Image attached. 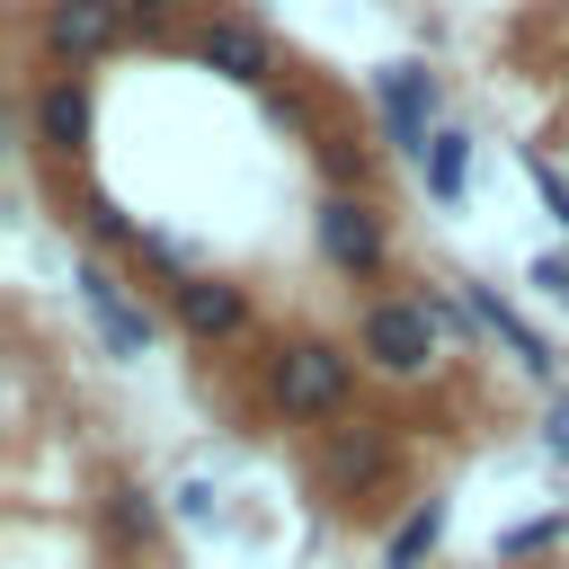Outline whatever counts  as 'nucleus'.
I'll list each match as a JSON object with an SVG mask.
<instances>
[{"instance_id":"f257e3e1","label":"nucleus","mask_w":569,"mask_h":569,"mask_svg":"<svg viewBox=\"0 0 569 569\" xmlns=\"http://www.w3.org/2000/svg\"><path fill=\"white\" fill-rule=\"evenodd\" d=\"M356 356H365V373H382V382H427L436 356H445L436 302H427V293H373V302L356 311Z\"/></svg>"},{"instance_id":"f03ea898","label":"nucleus","mask_w":569,"mask_h":569,"mask_svg":"<svg viewBox=\"0 0 569 569\" xmlns=\"http://www.w3.org/2000/svg\"><path fill=\"white\" fill-rule=\"evenodd\" d=\"M356 373H365L356 347L302 329V338H284V347L267 356V409H276V418H338L347 391H356Z\"/></svg>"},{"instance_id":"7ed1b4c3","label":"nucleus","mask_w":569,"mask_h":569,"mask_svg":"<svg viewBox=\"0 0 569 569\" xmlns=\"http://www.w3.org/2000/svg\"><path fill=\"white\" fill-rule=\"evenodd\" d=\"M142 18H151L142 0H44L36 9V53H44V71H89L116 44H133Z\"/></svg>"},{"instance_id":"20e7f679","label":"nucleus","mask_w":569,"mask_h":569,"mask_svg":"<svg viewBox=\"0 0 569 569\" xmlns=\"http://www.w3.org/2000/svg\"><path fill=\"white\" fill-rule=\"evenodd\" d=\"M311 240H320V258H329L347 284H373V276L391 267V222H382V204H373L365 187H329V196L311 204Z\"/></svg>"},{"instance_id":"39448f33","label":"nucleus","mask_w":569,"mask_h":569,"mask_svg":"<svg viewBox=\"0 0 569 569\" xmlns=\"http://www.w3.org/2000/svg\"><path fill=\"white\" fill-rule=\"evenodd\" d=\"M71 284H80V311L98 320L107 356H124V365H133V356H151V338H160V311H151V302H142V293H133V284H124L107 258H80V267H71Z\"/></svg>"},{"instance_id":"423d86ee","label":"nucleus","mask_w":569,"mask_h":569,"mask_svg":"<svg viewBox=\"0 0 569 569\" xmlns=\"http://www.w3.org/2000/svg\"><path fill=\"white\" fill-rule=\"evenodd\" d=\"M373 107H382V133H391L400 160H427V142L445 133V124H436L445 89H436L427 62H382V71H373Z\"/></svg>"},{"instance_id":"0eeeda50","label":"nucleus","mask_w":569,"mask_h":569,"mask_svg":"<svg viewBox=\"0 0 569 569\" xmlns=\"http://www.w3.org/2000/svg\"><path fill=\"white\" fill-rule=\"evenodd\" d=\"M160 302H169V320H178L196 347H222V338H240V329H249V293H240L231 276H213V267L169 276V284H160Z\"/></svg>"},{"instance_id":"6e6552de","label":"nucleus","mask_w":569,"mask_h":569,"mask_svg":"<svg viewBox=\"0 0 569 569\" xmlns=\"http://www.w3.org/2000/svg\"><path fill=\"white\" fill-rule=\"evenodd\" d=\"M187 53H196L213 80H231V89H267V80H276V36H267L258 18H231V9L204 18V27L187 36Z\"/></svg>"},{"instance_id":"1a4fd4ad","label":"nucleus","mask_w":569,"mask_h":569,"mask_svg":"<svg viewBox=\"0 0 569 569\" xmlns=\"http://www.w3.org/2000/svg\"><path fill=\"white\" fill-rule=\"evenodd\" d=\"M27 124L53 160H80L89 133H98V98H89V71H44L36 98H27Z\"/></svg>"},{"instance_id":"9d476101","label":"nucleus","mask_w":569,"mask_h":569,"mask_svg":"<svg viewBox=\"0 0 569 569\" xmlns=\"http://www.w3.org/2000/svg\"><path fill=\"white\" fill-rule=\"evenodd\" d=\"M382 471H391V436H382V427H365V418H356V427H338V436L320 445V489H329V498H365Z\"/></svg>"},{"instance_id":"9b49d317","label":"nucleus","mask_w":569,"mask_h":569,"mask_svg":"<svg viewBox=\"0 0 569 569\" xmlns=\"http://www.w3.org/2000/svg\"><path fill=\"white\" fill-rule=\"evenodd\" d=\"M462 302H471V320H480V329H489V338H498L533 382H560V356L542 347V329H525V320H516V302H498V284H462Z\"/></svg>"},{"instance_id":"f8f14e48","label":"nucleus","mask_w":569,"mask_h":569,"mask_svg":"<svg viewBox=\"0 0 569 569\" xmlns=\"http://www.w3.org/2000/svg\"><path fill=\"white\" fill-rule=\"evenodd\" d=\"M98 525H107V551L142 560V551L160 542V498H151L142 480H107V498H98Z\"/></svg>"},{"instance_id":"ddd939ff","label":"nucleus","mask_w":569,"mask_h":569,"mask_svg":"<svg viewBox=\"0 0 569 569\" xmlns=\"http://www.w3.org/2000/svg\"><path fill=\"white\" fill-rule=\"evenodd\" d=\"M445 525H453V507H445V498H418V507L391 525L382 569H427V560H436V542H445Z\"/></svg>"},{"instance_id":"4468645a","label":"nucleus","mask_w":569,"mask_h":569,"mask_svg":"<svg viewBox=\"0 0 569 569\" xmlns=\"http://www.w3.org/2000/svg\"><path fill=\"white\" fill-rule=\"evenodd\" d=\"M418 178H427V196H436V204H462V196H471V133H462V124H445V133L427 142Z\"/></svg>"},{"instance_id":"2eb2a0df","label":"nucleus","mask_w":569,"mask_h":569,"mask_svg":"<svg viewBox=\"0 0 569 569\" xmlns=\"http://www.w3.org/2000/svg\"><path fill=\"white\" fill-rule=\"evenodd\" d=\"M569 533V516H533V525H507L498 533V560H533V551H551Z\"/></svg>"},{"instance_id":"dca6fc26","label":"nucleus","mask_w":569,"mask_h":569,"mask_svg":"<svg viewBox=\"0 0 569 569\" xmlns=\"http://www.w3.org/2000/svg\"><path fill=\"white\" fill-rule=\"evenodd\" d=\"M525 178H533V196H542V213H551V222H560V231H569V178H560V169H551V160H542V151H533V160H525Z\"/></svg>"},{"instance_id":"f3484780","label":"nucleus","mask_w":569,"mask_h":569,"mask_svg":"<svg viewBox=\"0 0 569 569\" xmlns=\"http://www.w3.org/2000/svg\"><path fill=\"white\" fill-rule=\"evenodd\" d=\"M542 445L569 462V382H560V391H551V409H542Z\"/></svg>"},{"instance_id":"a211bd4d","label":"nucleus","mask_w":569,"mask_h":569,"mask_svg":"<svg viewBox=\"0 0 569 569\" xmlns=\"http://www.w3.org/2000/svg\"><path fill=\"white\" fill-rule=\"evenodd\" d=\"M533 284H542V293H551V302L569 311V249H551V258H533Z\"/></svg>"}]
</instances>
